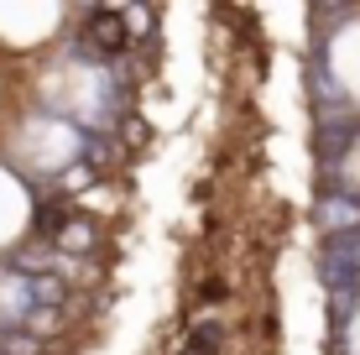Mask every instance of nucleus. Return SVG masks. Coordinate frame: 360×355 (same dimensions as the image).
I'll return each instance as SVG.
<instances>
[{
  "label": "nucleus",
  "instance_id": "f257e3e1",
  "mask_svg": "<svg viewBox=\"0 0 360 355\" xmlns=\"http://www.w3.org/2000/svg\"><path fill=\"white\" fill-rule=\"evenodd\" d=\"M89 47L94 58H115L126 47V32H120V11H89Z\"/></svg>",
  "mask_w": 360,
  "mask_h": 355
},
{
  "label": "nucleus",
  "instance_id": "f03ea898",
  "mask_svg": "<svg viewBox=\"0 0 360 355\" xmlns=\"http://www.w3.org/2000/svg\"><path fill=\"white\" fill-rule=\"evenodd\" d=\"M319 219H324L329 230H340V225L355 230V225H360V204H350V199H329L324 209H319Z\"/></svg>",
  "mask_w": 360,
  "mask_h": 355
},
{
  "label": "nucleus",
  "instance_id": "7ed1b4c3",
  "mask_svg": "<svg viewBox=\"0 0 360 355\" xmlns=\"http://www.w3.org/2000/svg\"><path fill=\"white\" fill-rule=\"evenodd\" d=\"M214 345H219V329H214V324H198V335H193L188 350H193V355H209Z\"/></svg>",
  "mask_w": 360,
  "mask_h": 355
}]
</instances>
